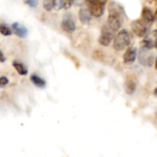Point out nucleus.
I'll return each mask as SVG.
<instances>
[{
  "label": "nucleus",
  "instance_id": "obj_14",
  "mask_svg": "<svg viewBox=\"0 0 157 157\" xmlns=\"http://www.w3.org/2000/svg\"><path fill=\"white\" fill-rule=\"evenodd\" d=\"M140 45H141V48L143 49H147V50H151L154 47V44L153 42L151 40V39H144L141 41L140 43Z\"/></svg>",
  "mask_w": 157,
  "mask_h": 157
},
{
  "label": "nucleus",
  "instance_id": "obj_26",
  "mask_svg": "<svg viewBox=\"0 0 157 157\" xmlns=\"http://www.w3.org/2000/svg\"><path fill=\"white\" fill-rule=\"evenodd\" d=\"M155 68L157 69V57H156V60H155Z\"/></svg>",
  "mask_w": 157,
  "mask_h": 157
},
{
  "label": "nucleus",
  "instance_id": "obj_18",
  "mask_svg": "<svg viewBox=\"0 0 157 157\" xmlns=\"http://www.w3.org/2000/svg\"><path fill=\"white\" fill-rule=\"evenodd\" d=\"M26 5H28L31 8H36L38 6L39 0H24Z\"/></svg>",
  "mask_w": 157,
  "mask_h": 157
},
{
  "label": "nucleus",
  "instance_id": "obj_5",
  "mask_svg": "<svg viewBox=\"0 0 157 157\" xmlns=\"http://www.w3.org/2000/svg\"><path fill=\"white\" fill-rule=\"evenodd\" d=\"M149 28L150 26L142 21V20H137L131 22V30L139 37H145L149 33Z\"/></svg>",
  "mask_w": 157,
  "mask_h": 157
},
{
  "label": "nucleus",
  "instance_id": "obj_10",
  "mask_svg": "<svg viewBox=\"0 0 157 157\" xmlns=\"http://www.w3.org/2000/svg\"><path fill=\"white\" fill-rule=\"evenodd\" d=\"M137 56V50L135 47H129L127 49L123 56V60L125 64H131L135 61Z\"/></svg>",
  "mask_w": 157,
  "mask_h": 157
},
{
  "label": "nucleus",
  "instance_id": "obj_15",
  "mask_svg": "<svg viewBox=\"0 0 157 157\" xmlns=\"http://www.w3.org/2000/svg\"><path fill=\"white\" fill-rule=\"evenodd\" d=\"M136 88V83L133 81H128L126 82V92L129 94H133Z\"/></svg>",
  "mask_w": 157,
  "mask_h": 157
},
{
  "label": "nucleus",
  "instance_id": "obj_11",
  "mask_svg": "<svg viewBox=\"0 0 157 157\" xmlns=\"http://www.w3.org/2000/svg\"><path fill=\"white\" fill-rule=\"evenodd\" d=\"M11 28H12L13 33H14L17 36H19V37H21V38H24V37H26L27 34H28V30H27L23 25L20 24L19 22H14V23L12 24Z\"/></svg>",
  "mask_w": 157,
  "mask_h": 157
},
{
  "label": "nucleus",
  "instance_id": "obj_19",
  "mask_svg": "<svg viewBox=\"0 0 157 157\" xmlns=\"http://www.w3.org/2000/svg\"><path fill=\"white\" fill-rule=\"evenodd\" d=\"M9 83V78L7 77H0V87H5Z\"/></svg>",
  "mask_w": 157,
  "mask_h": 157
},
{
  "label": "nucleus",
  "instance_id": "obj_21",
  "mask_svg": "<svg viewBox=\"0 0 157 157\" xmlns=\"http://www.w3.org/2000/svg\"><path fill=\"white\" fill-rule=\"evenodd\" d=\"M5 60H6V58H5V56H4V54L2 53V51L0 50V62H5Z\"/></svg>",
  "mask_w": 157,
  "mask_h": 157
},
{
  "label": "nucleus",
  "instance_id": "obj_25",
  "mask_svg": "<svg viewBox=\"0 0 157 157\" xmlns=\"http://www.w3.org/2000/svg\"><path fill=\"white\" fill-rule=\"evenodd\" d=\"M154 47H155V48L157 49V39L155 40V43H154Z\"/></svg>",
  "mask_w": 157,
  "mask_h": 157
},
{
  "label": "nucleus",
  "instance_id": "obj_7",
  "mask_svg": "<svg viewBox=\"0 0 157 157\" xmlns=\"http://www.w3.org/2000/svg\"><path fill=\"white\" fill-rule=\"evenodd\" d=\"M150 50H147V49H143L141 48L140 49V55H139V61L141 65L143 66H151L152 62H153V55L151 53L149 52Z\"/></svg>",
  "mask_w": 157,
  "mask_h": 157
},
{
  "label": "nucleus",
  "instance_id": "obj_23",
  "mask_svg": "<svg viewBox=\"0 0 157 157\" xmlns=\"http://www.w3.org/2000/svg\"><path fill=\"white\" fill-rule=\"evenodd\" d=\"M153 35H154V37L157 39V30H155V31L153 32Z\"/></svg>",
  "mask_w": 157,
  "mask_h": 157
},
{
  "label": "nucleus",
  "instance_id": "obj_24",
  "mask_svg": "<svg viewBox=\"0 0 157 157\" xmlns=\"http://www.w3.org/2000/svg\"><path fill=\"white\" fill-rule=\"evenodd\" d=\"M154 19H155V21H156V22H157V10H156V11H155V14H154Z\"/></svg>",
  "mask_w": 157,
  "mask_h": 157
},
{
  "label": "nucleus",
  "instance_id": "obj_13",
  "mask_svg": "<svg viewBox=\"0 0 157 157\" xmlns=\"http://www.w3.org/2000/svg\"><path fill=\"white\" fill-rule=\"evenodd\" d=\"M13 67H15V69L17 70V72H18L20 75H21V76L27 75L28 69H27V67H26L21 62L17 61V60H14V61H13Z\"/></svg>",
  "mask_w": 157,
  "mask_h": 157
},
{
  "label": "nucleus",
  "instance_id": "obj_9",
  "mask_svg": "<svg viewBox=\"0 0 157 157\" xmlns=\"http://www.w3.org/2000/svg\"><path fill=\"white\" fill-rule=\"evenodd\" d=\"M141 18H142V21H144L148 26H151L154 22V21H155L154 15L152 14L151 10L149 8H146V7H144L142 9Z\"/></svg>",
  "mask_w": 157,
  "mask_h": 157
},
{
  "label": "nucleus",
  "instance_id": "obj_3",
  "mask_svg": "<svg viewBox=\"0 0 157 157\" xmlns=\"http://www.w3.org/2000/svg\"><path fill=\"white\" fill-rule=\"evenodd\" d=\"M106 2L107 0H85L86 6L89 9L91 14L96 18L103 16Z\"/></svg>",
  "mask_w": 157,
  "mask_h": 157
},
{
  "label": "nucleus",
  "instance_id": "obj_2",
  "mask_svg": "<svg viewBox=\"0 0 157 157\" xmlns=\"http://www.w3.org/2000/svg\"><path fill=\"white\" fill-rule=\"evenodd\" d=\"M130 44V35L127 30H121L115 37L113 46L116 51H122Z\"/></svg>",
  "mask_w": 157,
  "mask_h": 157
},
{
  "label": "nucleus",
  "instance_id": "obj_20",
  "mask_svg": "<svg viewBox=\"0 0 157 157\" xmlns=\"http://www.w3.org/2000/svg\"><path fill=\"white\" fill-rule=\"evenodd\" d=\"M73 2H74V0H66V7H65V9L66 10L69 9L72 6Z\"/></svg>",
  "mask_w": 157,
  "mask_h": 157
},
{
  "label": "nucleus",
  "instance_id": "obj_8",
  "mask_svg": "<svg viewBox=\"0 0 157 157\" xmlns=\"http://www.w3.org/2000/svg\"><path fill=\"white\" fill-rule=\"evenodd\" d=\"M92 14L89 10V9L87 8V6H82L80 10H78V18H80V21L83 23V24H88L90 23L91 20H92Z\"/></svg>",
  "mask_w": 157,
  "mask_h": 157
},
{
  "label": "nucleus",
  "instance_id": "obj_27",
  "mask_svg": "<svg viewBox=\"0 0 157 157\" xmlns=\"http://www.w3.org/2000/svg\"><path fill=\"white\" fill-rule=\"evenodd\" d=\"M154 94H155V95H157V88L154 90Z\"/></svg>",
  "mask_w": 157,
  "mask_h": 157
},
{
  "label": "nucleus",
  "instance_id": "obj_16",
  "mask_svg": "<svg viewBox=\"0 0 157 157\" xmlns=\"http://www.w3.org/2000/svg\"><path fill=\"white\" fill-rule=\"evenodd\" d=\"M0 33H1L2 35H4V36H10V35L12 34V31L7 25L1 24V25H0Z\"/></svg>",
  "mask_w": 157,
  "mask_h": 157
},
{
  "label": "nucleus",
  "instance_id": "obj_6",
  "mask_svg": "<svg viewBox=\"0 0 157 157\" xmlns=\"http://www.w3.org/2000/svg\"><path fill=\"white\" fill-rule=\"evenodd\" d=\"M61 27L67 33H72L76 30L75 19L71 13H66L64 15L61 21Z\"/></svg>",
  "mask_w": 157,
  "mask_h": 157
},
{
  "label": "nucleus",
  "instance_id": "obj_12",
  "mask_svg": "<svg viewBox=\"0 0 157 157\" xmlns=\"http://www.w3.org/2000/svg\"><path fill=\"white\" fill-rule=\"evenodd\" d=\"M30 78H31V82L35 86H37L39 88H44L45 85H46V82H45V81L44 80V78H42L41 77H39L36 74H33Z\"/></svg>",
  "mask_w": 157,
  "mask_h": 157
},
{
  "label": "nucleus",
  "instance_id": "obj_22",
  "mask_svg": "<svg viewBox=\"0 0 157 157\" xmlns=\"http://www.w3.org/2000/svg\"><path fill=\"white\" fill-rule=\"evenodd\" d=\"M146 1H147L149 4H151V5H157V0H146Z\"/></svg>",
  "mask_w": 157,
  "mask_h": 157
},
{
  "label": "nucleus",
  "instance_id": "obj_1",
  "mask_svg": "<svg viewBox=\"0 0 157 157\" xmlns=\"http://www.w3.org/2000/svg\"><path fill=\"white\" fill-rule=\"evenodd\" d=\"M122 12L120 11V7L111 5L109 8V13L107 18V22L105 23L111 30L115 33L119 30L122 24Z\"/></svg>",
  "mask_w": 157,
  "mask_h": 157
},
{
  "label": "nucleus",
  "instance_id": "obj_4",
  "mask_svg": "<svg viewBox=\"0 0 157 157\" xmlns=\"http://www.w3.org/2000/svg\"><path fill=\"white\" fill-rule=\"evenodd\" d=\"M115 32L111 30L106 24H105L101 30V35L99 37V44L103 46H108L115 37Z\"/></svg>",
  "mask_w": 157,
  "mask_h": 157
},
{
  "label": "nucleus",
  "instance_id": "obj_17",
  "mask_svg": "<svg viewBox=\"0 0 157 157\" xmlns=\"http://www.w3.org/2000/svg\"><path fill=\"white\" fill-rule=\"evenodd\" d=\"M43 7L46 11H51L54 9V0H43Z\"/></svg>",
  "mask_w": 157,
  "mask_h": 157
}]
</instances>
